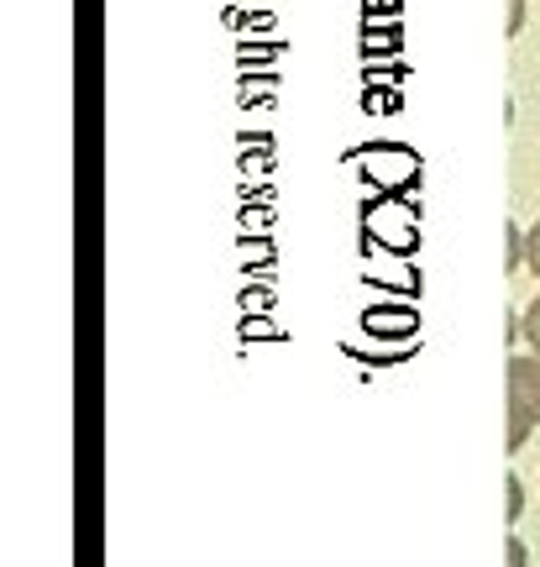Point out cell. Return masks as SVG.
Segmentation results:
<instances>
[{"label": "cell", "instance_id": "1", "mask_svg": "<svg viewBox=\"0 0 540 567\" xmlns=\"http://www.w3.org/2000/svg\"><path fill=\"white\" fill-rule=\"evenodd\" d=\"M536 425H540V352H515L509 358V452H520Z\"/></svg>", "mask_w": 540, "mask_h": 567}, {"label": "cell", "instance_id": "2", "mask_svg": "<svg viewBox=\"0 0 540 567\" xmlns=\"http://www.w3.org/2000/svg\"><path fill=\"white\" fill-rule=\"evenodd\" d=\"M520 337H525V347H536V352H540V300L525 305V316H520Z\"/></svg>", "mask_w": 540, "mask_h": 567}, {"label": "cell", "instance_id": "3", "mask_svg": "<svg viewBox=\"0 0 540 567\" xmlns=\"http://www.w3.org/2000/svg\"><path fill=\"white\" fill-rule=\"evenodd\" d=\"M525 268H530V274H540V221L525 231Z\"/></svg>", "mask_w": 540, "mask_h": 567}, {"label": "cell", "instance_id": "4", "mask_svg": "<svg viewBox=\"0 0 540 567\" xmlns=\"http://www.w3.org/2000/svg\"><path fill=\"white\" fill-rule=\"evenodd\" d=\"M520 505H525V488H520V478L509 473V520H520Z\"/></svg>", "mask_w": 540, "mask_h": 567}, {"label": "cell", "instance_id": "5", "mask_svg": "<svg viewBox=\"0 0 540 567\" xmlns=\"http://www.w3.org/2000/svg\"><path fill=\"white\" fill-rule=\"evenodd\" d=\"M509 567H530V551H525V542H520V536L509 542Z\"/></svg>", "mask_w": 540, "mask_h": 567}]
</instances>
